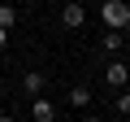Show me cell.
Listing matches in <instances>:
<instances>
[{"instance_id":"6da1fadb","label":"cell","mask_w":130,"mask_h":122,"mask_svg":"<svg viewBox=\"0 0 130 122\" xmlns=\"http://www.w3.org/2000/svg\"><path fill=\"white\" fill-rule=\"evenodd\" d=\"M100 22H104L108 31H126V22H130V5H126V0H104V5H100Z\"/></svg>"},{"instance_id":"7a4b0ae2","label":"cell","mask_w":130,"mask_h":122,"mask_svg":"<svg viewBox=\"0 0 130 122\" xmlns=\"http://www.w3.org/2000/svg\"><path fill=\"white\" fill-rule=\"evenodd\" d=\"M61 26H70V31L87 26V5H78V0H70V5L61 9Z\"/></svg>"},{"instance_id":"3957f363","label":"cell","mask_w":130,"mask_h":122,"mask_svg":"<svg viewBox=\"0 0 130 122\" xmlns=\"http://www.w3.org/2000/svg\"><path fill=\"white\" fill-rule=\"evenodd\" d=\"M104 79H108V87H130V66L126 61H108V70H104Z\"/></svg>"},{"instance_id":"277c9868","label":"cell","mask_w":130,"mask_h":122,"mask_svg":"<svg viewBox=\"0 0 130 122\" xmlns=\"http://www.w3.org/2000/svg\"><path fill=\"white\" fill-rule=\"evenodd\" d=\"M43 87H48V74H43V70H26V74H22V92H26L30 100L43 96Z\"/></svg>"},{"instance_id":"5b68a950","label":"cell","mask_w":130,"mask_h":122,"mask_svg":"<svg viewBox=\"0 0 130 122\" xmlns=\"http://www.w3.org/2000/svg\"><path fill=\"white\" fill-rule=\"evenodd\" d=\"M30 118H35V122H56V109H52V100L35 96V105H30Z\"/></svg>"},{"instance_id":"8992f818","label":"cell","mask_w":130,"mask_h":122,"mask_svg":"<svg viewBox=\"0 0 130 122\" xmlns=\"http://www.w3.org/2000/svg\"><path fill=\"white\" fill-rule=\"evenodd\" d=\"M65 100H70L74 109H87V105H91V87H87V83H78V87H70V96H65Z\"/></svg>"},{"instance_id":"52a82bcc","label":"cell","mask_w":130,"mask_h":122,"mask_svg":"<svg viewBox=\"0 0 130 122\" xmlns=\"http://www.w3.org/2000/svg\"><path fill=\"white\" fill-rule=\"evenodd\" d=\"M18 26V9L13 5H0V31H13Z\"/></svg>"},{"instance_id":"ba28073f","label":"cell","mask_w":130,"mask_h":122,"mask_svg":"<svg viewBox=\"0 0 130 122\" xmlns=\"http://www.w3.org/2000/svg\"><path fill=\"white\" fill-rule=\"evenodd\" d=\"M104 52H121V31H104Z\"/></svg>"},{"instance_id":"9c48e42d","label":"cell","mask_w":130,"mask_h":122,"mask_svg":"<svg viewBox=\"0 0 130 122\" xmlns=\"http://www.w3.org/2000/svg\"><path fill=\"white\" fill-rule=\"evenodd\" d=\"M113 109H117L121 118H130V87H121V92H117V100H113Z\"/></svg>"},{"instance_id":"30bf717a","label":"cell","mask_w":130,"mask_h":122,"mask_svg":"<svg viewBox=\"0 0 130 122\" xmlns=\"http://www.w3.org/2000/svg\"><path fill=\"white\" fill-rule=\"evenodd\" d=\"M5 44H9V31H0V48H5Z\"/></svg>"},{"instance_id":"8fae6325","label":"cell","mask_w":130,"mask_h":122,"mask_svg":"<svg viewBox=\"0 0 130 122\" xmlns=\"http://www.w3.org/2000/svg\"><path fill=\"white\" fill-rule=\"evenodd\" d=\"M5 92H9V87H5V79H0V100H5Z\"/></svg>"},{"instance_id":"7c38bea8","label":"cell","mask_w":130,"mask_h":122,"mask_svg":"<svg viewBox=\"0 0 130 122\" xmlns=\"http://www.w3.org/2000/svg\"><path fill=\"white\" fill-rule=\"evenodd\" d=\"M0 122H18V118H9V113H0Z\"/></svg>"},{"instance_id":"4fadbf2b","label":"cell","mask_w":130,"mask_h":122,"mask_svg":"<svg viewBox=\"0 0 130 122\" xmlns=\"http://www.w3.org/2000/svg\"><path fill=\"white\" fill-rule=\"evenodd\" d=\"M87 122H104V118H95V113H91V118H87Z\"/></svg>"},{"instance_id":"5bb4252c","label":"cell","mask_w":130,"mask_h":122,"mask_svg":"<svg viewBox=\"0 0 130 122\" xmlns=\"http://www.w3.org/2000/svg\"><path fill=\"white\" fill-rule=\"evenodd\" d=\"M126 39H130V22H126Z\"/></svg>"},{"instance_id":"9a60e30c","label":"cell","mask_w":130,"mask_h":122,"mask_svg":"<svg viewBox=\"0 0 130 122\" xmlns=\"http://www.w3.org/2000/svg\"><path fill=\"white\" fill-rule=\"evenodd\" d=\"M78 5H83V0H78Z\"/></svg>"}]
</instances>
